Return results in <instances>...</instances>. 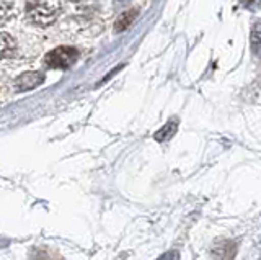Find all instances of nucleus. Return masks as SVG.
<instances>
[{
  "instance_id": "obj_6",
  "label": "nucleus",
  "mask_w": 261,
  "mask_h": 260,
  "mask_svg": "<svg viewBox=\"0 0 261 260\" xmlns=\"http://www.w3.org/2000/svg\"><path fill=\"white\" fill-rule=\"evenodd\" d=\"M13 17V5L7 2H0V23H7Z\"/></svg>"
},
{
  "instance_id": "obj_1",
  "label": "nucleus",
  "mask_w": 261,
  "mask_h": 260,
  "mask_svg": "<svg viewBox=\"0 0 261 260\" xmlns=\"http://www.w3.org/2000/svg\"><path fill=\"white\" fill-rule=\"evenodd\" d=\"M61 13L59 0H30L27 5V17L30 23L46 28L57 20Z\"/></svg>"
},
{
  "instance_id": "obj_7",
  "label": "nucleus",
  "mask_w": 261,
  "mask_h": 260,
  "mask_svg": "<svg viewBox=\"0 0 261 260\" xmlns=\"http://www.w3.org/2000/svg\"><path fill=\"white\" fill-rule=\"evenodd\" d=\"M157 260H179V254L176 250H171V252H167V254H163L162 257H159Z\"/></svg>"
},
{
  "instance_id": "obj_3",
  "label": "nucleus",
  "mask_w": 261,
  "mask_h": 260,
  "mask_svg": "<svg viewBox=\"0 0 261 260\" xmlns=\"http://www.w3.org/2000/svg\"><path fill=\"white\" fill-rule=\"evenodd\" d=\"M43 80H44V76L39 74V72H24V74H21L18 79H16L15 87L18 92L30 90V88L38 87Z\"/></svg>"
},
{
  "instance_id": "obj_2",
  "label": "nucleus",
  "mask_w": 261,
  "mask_h": 260,
  "mask_svg": "<svg viewBox=\"0 0 261 260\" xmlns=\"http://www.w3.org/2000/svg\"><path fill=\"white\" fill-rule=\"evenodd\" d=\"M79 50L75 48H67V46H61L56 48L51 53L46 54L44 64L51 69H67L72 64H75L79 59Z\"/></svg>"
},
{
  "instance_id": "obj_5",
  "label": "nucleus",
  "mask_w": 261,
  "mask_h": 260,
  "mask_svg": "<svg viewBox=\"0 0 261 260\" xmlns=\"http://www.w3.org/2000/svg\"><path fill=\"white\" fill-rule=\"evenodd\" d=\"M136 15H137V12L134 10H127V12H124L121 15V17L118 18V21H116V25H114V31H124L130 23H133V20L136 18Z\"/></svg>"
},
{
  "instance_id": "obj_4",
  "label": "nucleus",
  "mask_w": 261,
  "mask_h": 260,
  "mask_svg": "<svg viewBox=\"0 0 261 260\" xmlns=\"http://www.w3.org/2000/svg\"><path fill=\"white\" fill-rule=\"evenodd\" d=\"M15 39L7 33H0V58L8 59L15 53Z\"/></svg>"
}]
</instances>
